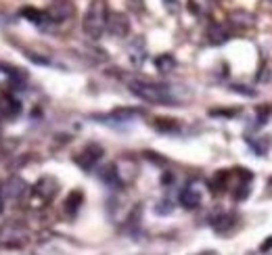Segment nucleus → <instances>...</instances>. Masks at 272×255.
<instances>
[{"instance_id":"nucleus-1","label":"nucleus","mask_w":272,"mask_h":255,"mask_svg":"<svg viewBox=\"0 0 272 255\" xmlns=\"http://www.w3.org/2000/svg\"><path fill=\"white\" fill-rule=\"evenodd\" d=\"M107 5L105 0H93L86 9V15H84V21H82V27H84V34L93 40H99L103 36V31L107 29Z\"/></svg>"},{"instance_id":"nucleus-2","label":"nucleus","mask_w":272,"mask_h":255,"mask_svg":"<svg viewBox=\"0 0 272 255\" xmlns=\"http://www.w3.org/2000/svg\"><path fill=\"white\" fill-rule=\"evenodd\" d=\"M130 92L134 97L151 103V105H176L168 86L151 84V82H130Z\"/></svg>"},{"instance_id":"nucleus-3","label":"nucleus","mask_w":272,"mask_h":255,"mask_svg":"<svg viewBox=\"0 0 272 255\" xmlns=\"http://www.w3.org/2000/svg\"><path fill=\"white\" fill-rule=\"evenodd\" d=\"M101 157H103V149L99 144H88L84 147L76 157H74V161L84 170V172H90V170H95V166L101 161Z\"/></svg>"},{"instance_id":"nucleus-4","label":"nucleus","mask_w":272,"mask_h":255,"mask_svg":"<svg viewBox=\"0 0 272 255\" xmlns=\"http://www.w3.org/2000/svg\"><path fill=\"white\" fill-rule=\"evenodd\" d=\"M107 29H109V34H113L117 38H124L130 31V21L122 13H109L107 15Z\"/></svg>"},{"instance_id":"nucleus-5","label":"nucleus","mask_w":272,"mask_h":255,"mask_svg":"<svg viewBox=\"0 0 272 255\" xmlns=\"http://www.w3.org/2000/svg\"><path fill=\"white\" fill-rule=\"evenodd\" d=\"M57 190H59V182H57L55 178H50V176L40 178L38 184L34 186V193H36L38 197H42L44 201H50V199L57 195Z\"/></svg>"},{"instance_id":"nucleus-6","label":"nucleus","mask_w":272,"mask_h":255,"mask_svg":"<svg viewBox=\"0 0 272 255\" xmlns=\"http://www.w3.org/2000/svg\"><path fill=\"white\" fill-rule=\"evenodd\" d=\"M180 203H183L185 209H197L201 203V193L195 186H187L183 193H180Z\"/></svg>"},{"instance_id":"nucleus-7","label":"nucleus","mask_w":272,"mask_h":255,"mask_svg":"<svg viewBox=\"0 0 272 255\" xmlns=\"http://www.w3.org/2000/svg\"><path fill=\"white\" fill-rule=\"evenodd\" d=\"M25 190H27V182L19 176H13L7 180V188H5V193L11 197V199H19L25 195Z\"/></svg>"},{"instance_id":"nucleus-8","label":"nucleus","mask_w":272,"mask_h":255,"mask_svg":"<svg viewBox=\"0 0 272 255\" xmlns=\"http://www.w3.org/2000/svg\"><path fill=\"white\" fill-rule=\"evenodd\" d=\"M228 36H230L228 29L222 23H214V25H209V29H207V38H209L211 44H224L228 40Z\"/></svg>"},{"instance_id":"nucleus-9","label":"nucleus","mask_w":272,"mask_h":255,"mask_svg":"<svg viewBox=\"0 0 272 255\" xmlns=\"http://www.w3.org/2000/svg\"><path fill=\"white\" fill-rule=\"evenodd\" d=\"M69 15H71V7L67 3H55L52 9L46 11V17L50 21H65Z\"/></svg>"},{"instance_id":"nucleus-10","label":"nucleus","mask_w":272,"mask_h":255,"mask_svg":"<svg viewBox=\"0 0 272 255\" xmlns=\"http://www.w3.org/2000/svg\"><path fill=\"white\" fill-rule=\"evenodd\" d=\"M0 111H3L5 115H9V117H15V115L21 113V105L13 97H9V94H3V97H0Z\"/></svg>"},{"instance_id":"nucleus-11","label":"nucleus","mask_w":272,"mask_h":255,"mask_svg":"<svg viewBox=\"0 0 272 255\" xmlns=\"http://www.w3.org/2000/svg\"><path fill=\"white\" fill-rule=\"evenodd\" d=\"M153 128H155L157 132H164V134H176V132L180 130L178 121L172 119V117H157V119L153 121Z\"/></svg>"},{"instance_id":"nucleus-12","label":"nucleus","mask_w":272,"mask_h":255,"mask_svg":"<svg viewBox=\"0 0 272 255\" xmlns=\"http://www.w3.org/2000/svg\"><path fill=\"white\" fill-rule=\"evenodd\" d=\"M82 201H84V195L80 193V190H74V193H69V197L65 199V205H63V211L69 215V217H74L76 213H78V209H80V205H82Z\"/></svg>"},{"instance_id":"nucleus-13","label":"nucleus","mask_w":272,"mask_h":255,"mask_svg":"<svg viewBox=\"0 0 272 255\" xmlns=\"http://www.w3.org/2000/svg\"><path fill=\"white\" fill-rule=\"evenodd\" d=\"M230 23L237 27H251L256 23V19L247 11H234V13H230Z\"/></svg>"},{"instance_id":"nucleus-14","label":"nucleus","mask_w":272,"mask_h":255,"mask_svg":"<svg viewBox=\"0 0 272 255\" xmlns=\"http://www.w3.org/2000/svg\"><path fill=\"white\" fill-rule=\"evenodd\" d=\"M130 59H132L134 65H140V63L144 61V42H142V38H134V40H132Z\"/></svg>"},{"instance_id":"nucleus-15","label":"nucleus","mask_w":272,"mask_h":255,"mask_svg":"<svg viewBox=\"0 0 272 255\" xmlns=\"http://www.w3.org/2000/svg\"><path fill=\"white\" fill-rule=\"evenodd\" d=\"M99 176H101V180H103L105 184H111V186L122 184V178H119V172H117L115 166H107V168H103Z\"/></svg>"},{"instance_id":"nucleus-16","label":"nucleus","mask_w":272,"mask_h":255,"mask_svg":"<svg viewBox=\"0 0 272 255\" xmlns=\"http://www.w3.org/2000/svg\"><path fill=\"white\" fill-rule=\"evenodd\" d=\"M155 67L161 71V74H170L172 69H176V59L172 57V54H159L157 59H155Z\"/></svg>"},{"instance_id":"nucleus-17","label":"nucleus","mask_w":272,"mask_h":255,"mask_svg":"<svg viewBox=\"0 0 272 255\" xmlns=\"http://www.w3.org/2000/svg\"><path fill=\"white\" fill-rule=\"evenodd\" d=\"M21 15L25 17V19H29L32 23H44L48 17H46V13H42V11H38V9H34V7H25V9H21Z\"/></svg>"},{"instance_id":"nucleus-18","label":"nucleus","mask_w":272,"mask_h":255,"mask_svg":"<svg viewBox=\"0 0 272 255\" xmlns=\"http://www.w3.org/2000/svg\"><path fill=\"white\" fill-rule=\"evenodd\" d=\"M136 113H138L136 109H115L113 113H109V115H105V117H109V119H113V121H130Z\"/></svg>"},{"instance_id":"nucleus-19","label":"nucleus","mask_w":272,"mask_h":255,"mask_svg":"<svg viewBox=\"0 0 272 255\" xmlns=\"http://www.w3.org/2000/svg\"><path fill=\"white\" fill-rule=\"evenodd\" d=\"M232 224H234V215H220V217L214 222V228H216L218 232H226Z\"/></svg>"},{"instance_id":"nucleus-20","label":"nucleus","mask_w":272,"mask_h":255,"mask_svg":"<svg viewBox=\"0 0 272 255\" xmlns=\"http://www.w3.org/2000/svg\"><path fill=\"white\" fill-rule=\"evenodd\" d=\"M249 190H251V188H249V180L241 182V184H239V188L234 190V199H237V201L247 199V197H249Z\"/></svg>"},{"instance_id":"nucleus-21","label":"nucleus","mask_w":272,"mask_h":255,"mask_svg":"<svg viewBox=\"0 0 272 255\" xmlns=\"http://www.w3.org/2000/svg\"><path fill=\"white\" fill-rule=\"evenodd\" d=\"M232 90H237V92H241V94H245V97H256V90H247V88H241V86H232Z\"/></svg>"},{"instance_id":"nucleus-22","label":"nucleus","mask_w":272,"mask_h":255,"mask_svg":"<svg viewBox=\"0 0 272 255\" xmlns=\"http://www.w3.org/2000/svg\"><path fill=\"white\" fill-rule=\"evenodd\" d=\"M164 5H166V9H168L170 13H174V11L178 9V0H164Z\"/></svg>"},{"instance_id":"nucleus-23","label":"nucleus","mask_w":272,"mask_h":255,"mask_svg":"<svg viewBox=\"0 0 272 255\" xmlns=\"http://www.w3.org/2000/svg\"><path fill=\"white\" fill-rule=\"evenodd\" d=\"M164 203H166V205H157V209H155L157 213H170V211H172V205H170V201H164Z\"/></svg>"},{"instance_id":"nucleus-24","label":"nucleus","mask_w":272,"mask_h":255,"mask_svg":"<svg viewBox=\"0 0 272 255\" xmlns=\"http://www.w3.org/2000/svg\"><path fill=\"white\" fill-rule=\"evenodd\" d=\"M209 113H211V115H226V117H232L237 111L232 109V111H209Z\"/></svg>"},{"instance_id":"nucleus-25","label":"nucleus","mask_w":272,"mask_h":255,"mask_svg":"<svg viewBox=\"0 0 272 255\" xmlns=\"http://www.w3.org/2000/svg\"><path fill=\"white\" fill-rule=\"evenodd\" d=\"M270 249H272V236H270L268 241H264V243H262V247H260V251H270Z\"/></svg>"},{"instance_id":"nucleus-26","label":"nucleus","mask_w":272,"mask_h":255,"mask_svg":"<svg viewBox=\"0 0 272 255\" xmlns=\"http://www.w3.org/2000/svg\"><path fill=\"white\" fill-rule=\"evenodd\" d=\"M5 209V199H3V190H0V211Z\"/></svg>"},{"instance_id":"nucleus-27","label":"nucleus","mask_w":272,"mask_h":255,"mask_svg":"<svg viewBox=\"0 0 272 255\" xmlns=\"http://www.w3.org/2000/svg\"><path fill=\"white\" fill-rule=\"evenodd\" d=\"M266 3H270V5H272V0H266Z\"/></svg>"},{"instance_id":"nucleus-28","label":"nucleus","mask_w":272,"mask_h":255,"mask_svg":"<svg viewBox=\"0 0 272 255\" xmlns=\"http://www.w3.org/2000/svg\"><path fill=\"white\" fill-rule=\"evenodd\" d=\"M270 184H272V178H270Z\"/></svg>"},{"instance_id":"nucleus-29","label":"nucleus","mask_w":272,"mask_h":255,"mask_svg":"<svg viewBox=\"0 0 272 255\" xmlns=\"http://www.w3.org/2000/svg\"><path fill=\"white\" fill-rule=\"evenodd\" d=\"M251 255H253V253H251Z\"/></svg>"}]
</instances>
